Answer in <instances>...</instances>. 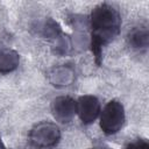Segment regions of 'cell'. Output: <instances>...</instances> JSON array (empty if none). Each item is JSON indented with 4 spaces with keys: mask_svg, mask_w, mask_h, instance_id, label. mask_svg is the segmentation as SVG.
Wrapping results in <instances>:
<instances>
[{
    "mask_svg": "<svg viewBox=\"0 0 149 149\" xmlns=\"http://www.w3.org/2000/svg\"><path fill=\"white\" fill-rule=\"evenodd\" d=\"M90 24L92 28L91 48L97 64H100L101 48L119 34L121 16L111 5L100 3L93 8L90 16Z\"/></svg>",
    "mask_w": 149,
    "mask_h": 149,
    "instance_id": "1",
    "label": "cell"
},
{
    "mask_svg": "<svg viewBox=\"0 0 149 149\" xmlns=\"http://www.w3.org/2000/svg\"><path fill=\"white\" fill-rule=\"evenodd\" d=\"M29 142L35 148H51L61 140V130L56 123L42 121L29 132Z\"/></svg>",
    "mask_w": 149,
    "mask_h": 149,
    "instance_id": "2",
    "label": "cell"
},
{
    "mask_svg": "<svg viewBox=\"0 0 149 149\" xmlns=\"http://www.w3.org/2000/svg\"><path fill=\"white\" fill-rule=\"evenodd\" d=\"M125 108L115 99L108 101L100 114V128L106 135L116 134L125 123Z\"/></svg>",
    "mask_w": 149,
    "mask_h": 149,
    "instance_id": "3",
    "label": "cell"
},
{
    "mask_svg": "<svg viewBox=\"0 0 149 149\" xmlns=\"http://www.w3.org/2000/svg\"><path fill=\"white\" fill-rule=\"evenodd\" d=\"M101 107L97 97L86 94L79 97L76 101V114H78L79 119L83 123L88 125L92 123L100 114Z\"/></svg>",
    "mask_w": 149,
    "mask_h": 149,
    "instance_id": "4",
    "label": "cell"
},
{
    "mask_svg": "<svg viewBox=\"0 0 149 149\" xmlns=\"http://www.w3.org/2000/svg\"><path fill=\"white\" fill-rule=\"evenodd\" d=\"M51 113L61 123H69L76 114V100L69 95L55 98L51 102Z\"/></svg>",
    "mask_w": 149,
    "mask_h": 149,
    "instance_id": "5",
    "label": "cell"
},
{
    "mask_svg": "<svg viewBox=\"0 0 149 149\" xmlns=\"http://www.w3.org/2000/svg\"><path fill=\"white\" fill-rule=\"evenodd\" d=\"M50 81L52 83V85L55 86H68L73 81L74 78V72L72 70V68L70 66H58L55 68L50 74Z\"/></svg>",
    "mask_w": 149,
    "mask_h": 149,
    "instance_id": "6",
    "label": "cell"
},
{
    "mask_svg": "<svg viewBox=\"0 0 149 149\" xmlns=\"http://www.w3.org/2000/svg\"><path fill=\"white\" fill-rule=\"evenodd\" d=\"M20 63L19 54L12 49L0 50V73H9L14 71Z\"/></svg>",
    "mask_w": 149,
    "mask_h": 149,
    "instance_id": "7",
    "label": "cell"
},
{
    "mask_svg": "<svg viewBox=\"0 0 149 149\" xmlns=\"http://www.w3.org/2000/svg\"><path fill=\"white\" fill-rule=\"evenodd\" d=\"M128 42L134 49H146L149 42L147 28H134L128 34Z\"/></svg>",
    "mask_w": 149,
    "mask_h": 149,
    "instance_id": "8",
    "label": "cell"
},
{
    "mask_svg": "<svg viewBox=\"0 0 149 149\" xmlns=\"http://www.w3.org/2000/svg\"><path fill=\"white\" fill-rule=\"evenodd\" d=\"M41 33L44 37L58 38L62 35V29L56 21H54L52 19H47L41 26Z\"/></svg>",
    "mask_w": 149,
    "mask_h": 149,
    "instance_id": "9",
    "label": "cell"
},
{
    "mask_svg": "<svg viewBox=\"0 0 149 149\" xmlns=\"http://www.w3.org/2000/svg\"><path fill=\"white\" fill-rule=\"evenodd\" d=\"M126 149H149V144L144 140H137L135 142L129 143L126 147Z\"/></svg>",
    "mask_w": 149,
    "mask_h": 149,
    "instance_id": "10",
    "label": "cell"
},
{
    "mask_svg": "<svg viewBox=\"0 0 149 149\" xmlns=\"http://www.w3.org/2000/svg\"><path fill=\"white\" fill-rule=\"evenodd\" d=\"M0 149H5V146H3L2 141H1V139H0Z\"/></svg>",
    "mask_w": 149,
    "mask_h": 149,
    "instance_id": "11",
    "label": "cell"
}]
</instances>
